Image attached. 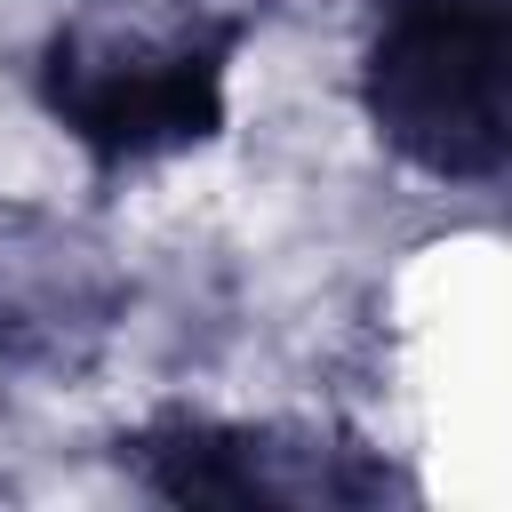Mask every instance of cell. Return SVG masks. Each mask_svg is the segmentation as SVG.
<instances>
[{
  "label": "cell",
  "mask_w": 512,
  "mask_h": 512,
  "mask_svg": "<svg viewBox=\"0 0 512 512\" xmlns=\"http://www.w3.org/2000/svg\"><path fill=\"white\" fill-rule=\"evenodd\" d=\"M280 0H64L24 88L96 184L176 168L232 128V72Z\"/></svg>",
  "instance_id": "cell-1"
},
{
  "label": "cell",
  "mask_w": 512,
  "mask_h": 512,
  "mask_svg": "<svg viewBox=\"0 0 512 512\" xmlns=\"http://www.w3.org/2000/svg\"><path fill=\"white\" fill-rule=\"evenodd\" d=\"M352 104L376 152L432 192H496L512 168V0H360Z\"/></svg>",
  "instance_id": "cell-2"
},
{
  "label": "cell",
  "mask_w": 512,
  "mask_h": 512,
  "mask_svg": "<svg viewBox=\"0 0 512 512\" xmlns=\"http://www.w3.org/2000/svg\"><path fill=\"white\" fill-rule=\"evenodd\" d=\"M112 472L152 504L224 512H384L424 504L416 472L352 432L344 416H224V408H144L112 432Z\"/></svg>",
  "instance_id": "cell-3"
},
{
  "label": "cell",
  "mask_w": 512,
  "mask_h": 512,
  "mask_svg": "<svg viewBox=\"0 0 512 512\" xmlns=\"http://www.w3.org/2000/svg\"><path fill=\"white\" fill-rule=\"evenodd\" d=\"M136 280L96 216L0 192V384L80 392L128 328Z\"/></svg>",
  "instance_id": "cell-4"
}]
</instances>
